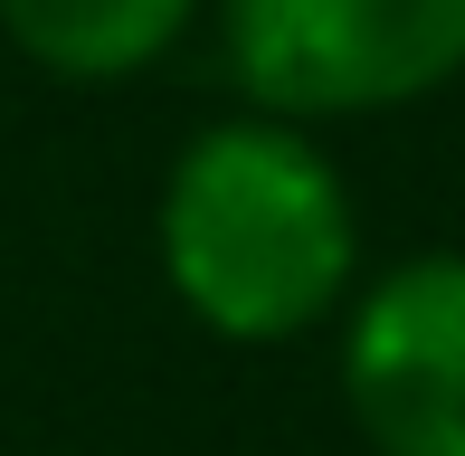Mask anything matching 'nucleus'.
<instances>
[{
  "mask_svg": "<svg viewBox=\"0 0 465 456\" xmlns=\"http://www.w3.org/2000/svg\"><path fill=\"white\" fill-rule=\"evenodd\" d=\"M162 285L219 342L276 352L332 323L361 276V210L351 181L304 124L285 114H219L162 172Z\"/></svg>",
  "mask_w": 465,
  "mask_h": 456,
  "instance_id": "obj_1",
  "label": "nucleus"
},
{
  "mask_svg": "<svg viewBox=\"0 0 465 456\" xmlns=\"http://www.w3.org/2000/svg\"><path fill=\"white\" fill-rule=\"evenodd\" d=\"M219 57L247 114H399L465 76V0H219Z\"/></svg>",
  "mask_w": 465,
  "mask_h": 456,
  "instance_id": "obj_2",
  "label": "nucleus"
},
{
  "mask_svg": "<svg viewBox=\"0 0 465 456\" xmlns=\"http://www.w3.org/2000/svg\"><path fill=\"white\" fill-rule=\"evenodd\" d=\"M332 381L371 456H465V247H428L342 304Z\"/></svg>",
  "mask_w": 465,
  "mask_h": 456,
  "instance_id": "obj_3",
  "label": "nucleus"
},
{
  "mask_svg": "<svg viewBox=\"0 0 465 456\" xmlns=\"http://www.w3.org/2000/svg\"><path fill=\"white\" fill-rule=\"evenodd\" d=\"M200 0H0V38L57 86H124L162 67Z\"/></svg>",
  "mask_w": 465,
  "mask_h": 456,
  "instance_id": "obj_4",
  "label": "nucleus"
}]
</instances>
